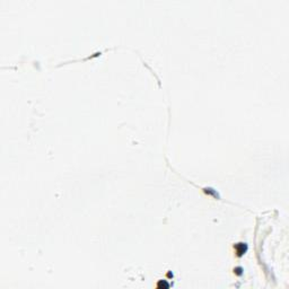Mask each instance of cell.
Wrapping results in <instances>:
<instances>
[{"instance_id":"obj_2","label":"cell","mask_w":289,"mask_h":289,"mask_svg":"<svg viewBox=\"0 0 289 289\" xmlns=\"http://www.w3.org/2000/svg\"><path fill=\"white\" fill-rule=\"evenodd\" d=\"M170 283L166 281V280H159L158 281V283H157V288H159V289H167V288H170Z\"/></svg>"},{"instance_id":"obj_1","label":"cell","mask_w":289,"mask_h":289,"mask_svg":"<svg viewBox=\"0 0 289 289\" xmlns=\"http://www.w3.org/2000/svg\"><path fill=\"white\" fill-rule=\"evenodd\" d=\"M235 249H236V252H237V255H238V256H242V255L246 252L247 246H246L244 243H238V244L235 246Z\"/></svg>"}]
</instances>
